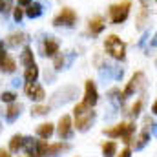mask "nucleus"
<instances>
[{
	"label": "nucleus",
	"instance_id": "nucleus-1",
	"mask_svg": "<svg viewBox=\"0 0 157 157\" xmlns=\"http://www.w3.org/2000/svg\"><path fill=\"white\" fill-rule=\"evenodd\" d=\"M104 49H106V53H110L113 59H117V60H122L124 59V53H126V46H124V42L119 39L117 35H110L106 42H104Z\"/></svg>",
	"mask_w": 157,
	"mask_h": 157
},
{
	"label": "nucleus",
	"instance_id": "nucleus-2",
	"mask_svg": "<svg viewBox=\"0 0 157 157\" xmlns=\"http://www.w3.org/2000/svg\"><path fill=\"white\" fill-rule=\"evenodd\" d=\"M133 130H135V126H133L132 122H121V124H117L115 128L104 130V133L110 135V137H122L124 143L130 144V143H132V133H133Z\"/></svg>",
	"mask_w": 157,
	"mask_h": 157
},
{
	"label": "nucleus",
	"instance_id": "nucleus-3",
	"mask_svg": "<svg viewBox=\"0 0 157 157\" xmlns=\"http://www.w3.org/2000/svg\"><path fill=\"white\" fill-rule=\"evenodd\" d=\"M130 6H132V2L130 0H124V2L115 4V6L110 7V18H112L113 24H121V22L126 20V17L130 13Z\"/></svg>",
	"mask_w": 157,
	"mask_h": 157
},
{
	"label": "nucleus",
	"instance_id": "nucleus-4",
	"mask_svg": "<svg viewBox=\"0 0 157 157\" xmlns=\"http://www.w3.org/2000/svg\"><path fill=\"white\" fill-rule=\"evenodd\" d=\"M75 22H77V13L71 7H62V11L53 20L55 26H73Z\"/></svg>",
	"mask_w": 157,
	"mask_h": 157
},
{
	"label": "nucleus",
	"instance_id": "nucleus-5",
	"mask_svg": "<svg viewBox=\"0 0 157 157\" xmlns=\"http://www.w3.org/2000/svg\"><path fill=\"white\" fill-rule=\"evenodd\" d=\"M93 121H95V112H93L91 108H88L86 112L75 115V126H77L78 132H86V130L93 124Z\"/></svg>",
	"mask_w": 157,
	"mask_h": 157
},
{
	"label": "nucleus",
	"instance_id": "nucleus-6",
	"mask_svg": "<svg viewBox=\"0 0 157 157\" xmlns=\"http://www.w3.org/2000/svg\"><path fill=\"white\" fill-rule=\"evenodd\" d=\"M144 84H146V77H144V73L137 71V73L132 77V80L128 82V86H126V90L122 91V95H124V97H130V95H133L137 90L144 88Z\"/></svg>",
	"mask_w": 157,
	"mask_h": 157
},
{
	"label": "nucleus",
	"instance_id": "nucleus-7",
	"mask_svg": "<svg viewBox=\"0 0 157 157\" xmlns=\"http://www.w3.org/2000/svg\"><path fill=\"white\" fill-rule=\"evenodd\" d=\"M59 137L60 139H70L73 135V122H71V117L70 115H62L60 121H59Z\"/></svg>",
	"mask_w": 157,
	"mask_h": 157
},
{
	"label": "nucleus",
	"instance_id": "nucleus-8",
	"mask_svg": "<svg viewBox=\"0 0 157 157\" xmlns=\"http://www.w3.org/2000/svg\"><path fill=\"white\" fill-rule=\"evenodd\" d=\"M97 101H99V93H97V88H95V82H91V80H86V93H84V104L86 106H95L97 104Z\"/></svg>",
	"mask_w": 157,
	"mask_h": 157
},
{
	"label": "nucleus",
	"instance_id": "nucleus-9",
	"mask_svg": "<svg viewBox=\"0 0 157 157\" xmlns=\"http://www.w3.org/2000/svg\"><path fill=\"white\" fill-rule=\"evenodd\" d=\"M24 90H26L28 97H29V99H33V101H42V99L46 97L44 88H42L40 84H37V80H35V82H28Z\"/></svg>",
	"mask_w": 157,
	"mask_h": 157
},
{
	"label": "nucleus",
	"instance_id": "nucleus-10",
	"mask_svg": "<svg viewBox=\"0 0 157 157\" xmlns=\"http://www.w3.org/2000/svg\"><path fill=\"white\" fill-rule=\"evenodd\" d=\"M66 150H70V144H66V143H57V144H48V150H46V155L44 157H55L57 154H60V152H66Z\"/></svg>",
	"mask_w": 157,
	"mask_h": 157
},
{
	"label": "nucleus",
	"instance_id": "nucleus-11",
	"mask_svg": "<svg viewBox=\"0 0 157 157\" xmlns=\"http://www.w3.org/2000/svg\"><path fill=\"white\" fill-rule=\"evenodd\" d=\"M59 53V42L55 39H48L44 42V55L46 57H55Z\"/></svg>",
	"mask_w": 157,
	"mask_h": 157
},
{
	"label": "nucleus",
	"instance_id": "nucleus-12",
	"mask_svg": "<svg viewBox=\"0 0 157 157\" xmlns=\"http://www.w3.org/2000/svg\"><path fill=\"white\" fill-rule=\"evenodd\" d=\"M108 97H110V101H112V104H113L115 108H121V106H122V102H124V99H126V97L121 93V90H117V88L110 90Z\"/></svg>",
	"mask_w": 157,
	"mask_h": 157
},
{
	"label": "nucleus",
	"instance_id": "nucleus-13",
	"mask_svg": "<svg viewBox=\"0 0 157 157\" xmlns=\"http://www.w3.org/2000/svg\"><path fill=\"white\" fill-rule=\"evenodd\" d=\"M148 141H150V133H148V128L144 126V130L139 133V137L135 139V150H143L146 144H148Z\"/></svg>",
	"mask_w": 157,
	"mask_h": 157
},
{
	"label": "nucleus",
	"instance_id": "nucleus-14",
	"mask_svg": "<svg viewBox=\"0 0 157 157\" xmlns=\"http://www.w3.org/2000/svg\"><path fill=\"white\" fill-rule=\"evenodd\" d=\"M53 132H55V126H53L51 122L40 124L39 128H37V133H39V137H42V139H49V137L53 135Z\"/></svg>",
	"mask_w": 157,
	"mask_h": 157
},
{
	"label": "nucleus",
	"instance_id": "nucleus-15",
	"mask_svg": "<svg viewBox=\"0 0 157 157\" xmlns=\"http://www.w3.org/2000/svg\"><path fill=\"white\" fill-rule=\"evenodd\" d=\"M20 110H22V104H15V102H11V106H9L7 112H6V119H7L9 122H13L15 119L20 115Z\"/></svg>",
	"mask_w": 157,
	"mask_h": 157
},
{
	"label": "nucleus",
	"instance_id": "nucleus-16",
	"mask_svg": "<svg viewBox=\"0 0 157 157\" xmlns=\"http://www.w3.org/2000/svg\"><path fill=\"white\" fill-rule=\"evenodd\" d=\"M28 40V35L26 33H15V35H11V37H7V46H18V44H24Z\"/></svg>",
	"mask_w": 157,
	"mask_h": 157
},
{
	"label": "nucleus",
	"instance_id": "nucleus-17",
	"mask_svg": "<svg viewBox=\"0 0 157 157\" xmlns=\"http://www.w3.org/2000/svg\"><path fill=\"white\" fill-rule=\"evenodd\" d=\"M104 29V22H102V18H91L90 20V31L93 33V35H99L101 31Z\"/></svg>",
	"mask_w": 157,
	"mask_h": 157
},
{
	"label": "nucleus",
	"instance_id": "nucleus-18",
	"mask_svg": "<svg viewBox=\"0 0 157 157\" xmlns=\"http://www.w3.org/2000/svg\"><path fill=\"white\" fill-rule=\"evenodd\" d=\"M40 13H42V7H40L39 2H31V4H28V9H26V15H28V17L37 18V17H40Z\"/></svg>",
	"mask_w": 157,
	"mask_h": 157
},
{
	"label": "nucleus",
	"instance_id": "nucleus-19",
	"mask_svg": "<svg viewBox=\"0 0 157 157\" xmlns=\"http://www.w3.org/2000/svg\"><path fill=\"white\" fill-rule=\"evenodd\" d=\"M20 62H22L24 66H31V64H35L31 48H24V51H22V55H20Z\"/></svg>",
	"mask_w": 157,
	"mask_h": 157
},
{
	"label": "nucleus",
	"instance_id": "nucleus-20",
	"mask_svg": "<svg viewBox=\"0 0 157 157\" xmlns=\"http://www.w3.org/2000/svg\"><path fill=\"white\" fill-rule=\"evenodd\" d=\"M39 77V68L35 66V64H31V66H28V70H26V73H24V78H26V82H35Z\"/></svg>",
	"mask_w": 157,
	"mask_h": 157
},
{
	"label": "nucleus",
	"instance_id": "nucleus-21",
	"mask_svg": "<svg viewBox=\"0 0 157 157\" xmlns=\"http://www.w3.org/2000/svg\"><path fill=\"white\" fill-rule=\"evenodd\" d=\"M102 154H104V157H113L117 154V144H115L113 141L104 143V144H102Z\"/></svg>",
	"mask_w": 157,
	"mask_h": 157
},
{
	"label": "nucleus",
	"instance_id": "nucleus-22",
	"mask_svg": "<svg viewBox=\"0 0 157 157\" xmlns=\"http://www.w3.org/2000/svg\"><path fill=\"white\" fill-rule=\"evenodd\" d=\"M15 68H17L15 60H13V59H9V57L6 55V59H4V60H2V64H0V70H2V71H6V73H13V71H15Z\"/></svg>",
	"mask_w": 157,
	"mask_h": 157
},
{
	"label": "nucleus",
	"instance_id": "nucleus-23",
	"mask_svg": "<svg viewBox=\"0 0 157 157\" xmlns=\"http://www.w3.org/2000/svg\"><path fill=\"white\" fill-rule=\"evenodd\" d=\"M22 141H24L22 135H13L11 141H9V150L11 152H18V148H22Z\"/></svg>",
	"mask_w": 157,
	"mask_h": 157
},
{
	"label": "nucleus",
	"instance_id": "nucleus-24",
	"mask_svg": "<svg viewBox=\"0 0 157 157\" xmlns=\"http://www.w3.org/2000/svg\"><path fill=\"white\" fill-rule=\"evenodd\" d=\"M22 146L28 150V154H35V148H37V139H33V137H24V141H22Z\"/></svg>",
	"mask_w": 157,
	"mask_h": 157
},
{
	"label": "nucleus",
	"instance_id": "nucleus-25",
	"mask_svg": "<svg viewBox=\"0 0 157 157\" xmlns=\"http://www.w3.org/2000/svg\"><path fill=\"white\" fill-rule=\"evenodd\" d=\"M48 150V143L46 141H37V148H35V155L37 157H44Z\"/></svg>",
	"mask_w": 157,
	"mask_h": 157
},
{
	"label": "nucleus",
	"instance_id": "nucleus-26",
	"mask_svg": "<svg viewBox=\"0 0 157 157\" xmlns=\"http://www.w3.org/2000/svg\"><path fill=\"white\" fill-rule=\"evenodd\" d=\"M146 18H148V9H146V7H143V9H141V13H139V18H137V28H139V29H143V28H144Z\"/></svg>",
	"mask_w": 157,
	"mask_h": 157
},
{
	"label": "nucleus",
	"instance_id": "nucleus-27",
	"mask_svg": "<svg viewBox=\"0 0 157 157\" xmlns=\"http://www.w3.org/2000/svg\"><path fill=\"white\" fill-rule=\"evenodd\" d=\"M46 113H49V106H33V110H31V115H35V117L46 115Z\"/></svg>",
	"mask_w": 157,
	"mask_h": 157
},
{
	"label": "nucleus",
	"instance_id": "nucleus-28",
	"mask_svg": "<svg viewBox=\"0 0 157 157\" xmlns=\"http://www.w3.org/2000/svg\"><path fill=\"white\" fill-rule=\"evenodd\" d=\"M122 75H124V71H122L121 68H117V66H110V77H113L115 80H119V78H122Z\"/></svg>",
	"mask_w": 157,
	"mask_h": 157
},
{
	"label": "nucleus",
	"instance_id": "nucleus-29",
	"mask_svg": "<svg viewBox=\"0 0 157 157\" xmlns=\"http://www.w3.org/2000/svg\"><path fill=\"white\" fill-rule=\"evenodd\" d=\"M141 110H143V101H137V102L132 106V110H130V115H132V117H137V115L141 113Z\"/></svg>",
	"mask_w": 157,
	"mask_h": 157
},
{
	"label": "nucleus",
	"instance_id": "nucleus-30",
	"mask_svg": "<svg viewBox=\"0 0 157 157\" xmlns=\"http://www.w3.org/2000/svg\"><path fill=\"white\" fill-rule=\"evenodd\" d=\"M64 64H66V59H64L62 55H55V64H53V68H55V70H62Z\"/></svg>",
	"mask_w": 157,
	"mask_h": 157
},
{
	"label": "nucleus",
	"instance_id": "nucleus-31",
	"mask_svg": "<svg viewBox=\"0 0 157 157\" xmlns=\"http://www.w3.org/2000/svg\"><path fill=\"white\" fill-rule=\"evenodd\" d=\"M15 97H17V95H15L13 91H4L0 99H2L4 102H9V104H11V102H15Z\"/></svg>",
	"mask_w": 157,
	"mask_h": 157
},
{
	"label": "nucleus",
	"instance_id": "nucleus-32",
	"mask_svg": "<svg viewBox=\"0 0 157 157\" xmlns=\"http://www.w3.org/2000/svg\"><path fill=\"white\" fill-rule=\"evenodd\" d=\"M22 17H24V9L18 6V7L15 9V13H13V18H15L17 22H20V20H22Z\"/></svg>",
	"mask_w": 157,
	"mask_h": 157
},
{
	"label": "nucleus",
	"instance_id": "nucleus-33",
	"mask_svg": "<svg viewBox=\"0 0 157 157\" xmlns=\"http://www.w3.org/2000/svg\"><path fill=\"white\" fill-rule=\"evenodd\" d=\"M4 59H6V49H4V42H0V64Z\"/></svg>",
	"mask_w": 157,
	"mask_h": 157
},
{
	"label": "nucleus",
	"instance_id": "nucleus-34",
	"mask_svg": "<svg viewBox=\"0 0 157 157\" xmlns=\"http://www.w3.org/2000/svg\"><path fill=\"white\" fill-rule=\"evenodd\" d=\"M119 157H132V150H130V148H124V150L121 152V155H119Z\"/></svg>",
	"mask_w": 157,
	"mask_h": 157
},
{
	"label": "nucleus",
	"instance_id": "nucleus-35",
	"mask_svg": "<svg viewBox=\"0 0 157 157\" xmlns=\"http://www.w3.org/2000/svg\"><path fill=\"white\" fill-rule=\"evenodd\" d=\"M31 4V0H18V6H28Z\"/></svg>",
	"mask_w": 157,
	"mask_h": 157
},
{
	"label": "nucleus",
	"instance_id": "nucleus-36",
	"mask_svg": "<svg viewBox=\"0 0 157 157\" xmlns=\"http://www.w3.org/2000/svg\"><path fill=\"white\" fill-rule=\"evenodd\" d=\"M0 157H11V155H9V154L4 150V148H0Z\"/></svg>",
	"mask_w": 157,
	"mask_h": 157
},
{
	"label": "nucleus",
	"instance_id": "nucleus-37",
	"mask_svg": "<svg viewBox=\"0 0 157 157\" xmlns=\"http://www.w3.org/2000/svg\"><path fill=\"white\" fill-rule=\"evenodd\" d=\"M4 7H6V4H4V0H0V11H4Z\"/></svg>",
	"mask_w": 157,
	"mask_h": 157
},
{
	"label": "nucleus",
	"instance_id": "nucleus-38",
	"mask_svg": "<svg viewBox=\"0 0 157 157\" xmlns=\"http://www.w3.org/2000/svg\"><path fill=\"white\" fill-rule=\"evenodd\" d=\"M18 157H33L31 154H26V155H18Z\"/></svg>",
	"mask_w": 157,
	"mask_h": 157
}]
</instances>
